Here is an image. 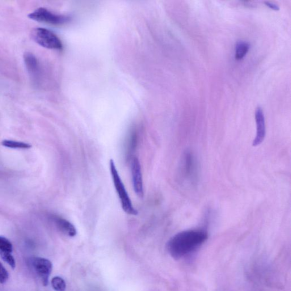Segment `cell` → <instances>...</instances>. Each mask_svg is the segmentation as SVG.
Segmentation results:
<instances>
[{
  "label": "cell",
  "instance_id": "obj_1",
  "mask_svg": "<svg viewBox=\"0 0 291 291\" xmlns=\"http://www.w3.org/2000/svg\"><path fill=\"white\" fill-rule=\"evenodd\" d=\"M207 231L188 230L177 233L168 241L167 249L175 259H179L197 249L208 239Z\"/></svg>",
  "mask_w": 291,
  "mask_h": 291
},
{
  "label": "cell",
  "instance_id": "obj_2",
  "mask_svg": "<svg viewBox=\"0 0 291 291\" xmlns=\"http://www.w3.org/2000/svg\"><path fill=\"white\" fill-rule=\"evenodd\" d=\"M109 166H110V171L114 186H115L117 195L119 196L122 209L125 213L129 215L136 216L138 214V211L134 208L132 202L131 201L128 193L126 191L125 185L122 182L113 159L110 160Z\"/></svg>",
  "mask_w": 291,
  "mask_h": 291
},
{
  "label": "cell",
  "instance_id": "obj_3",
  "mask_svg": "<svg viewBox=\"0 0 291 291\" xmlns=\"http://www.w3.org/2000/svg\"><path fill=\"white\" fill-rule=\"evenodd\" d=\"M180 176L184 183L195 185L198 180V165L195 155L190 151H185L181 158Z\"/></svg>",
  "mask_w": 291,
  "mask_h": 291
},
{
  "label": "cell",
  "instance_id": "obj_4",
  "mask_svg": "<svg viewBox=\"0 0 291 291\" xmlns=\"http://www.w3.org/2000/svg\"><path fill=\"white\" fill-rule=\"evenodd\" d=\"M31 37L37 44L45 48L59 50L63 49L61 40L48 29L41 28L34 29L31 32Z\"/></svg>",
  "mask_w": 291,
  "mask_h": 291
},
{
  "label": "cell",
  "instance_id": "obj_5",
  "mask_svg": "<svg viewBox=\"0 0 291 291\" xmlns=\"http://www.w3.org/2000/svg\"><path fill=\"white\" fill-rule=\"evenodd\" d=\"M28 18L37 22L53 25L65 24L70 20L69 17L54 14L44 8H38L37 10L29 14Z\"/></svg>",
  "mask_w": 291,
  "mask_h": 291
},
{
  "label": "cell",
  "instance_id": "obj_6",
  "mask_svg": "<svg viewBox=\"0 0 291 291\" xmlns=\"http://www.w3.org/2000/svg\"><path fill=\"white\" fill-rule=\"evenodd\" d=\"M32 264L37 275L40 278L42 284L47 286L49 284L51 273L53 270L52 261L41 257H36L32 259Z\"/></svg>",
  "mask_w": 291,
  "mask_h": 291
},
{
  "label": "cell",
  "instance_id": "obj_7",
  "mask_svg": "<svg viewBox=\"0 0 291 291\" xmlns=\"http://www.w3.org/2000/svg\"><path fill=\"white\" fill-rule=\"evenodd\" d=\"M131 172H132V182L134 191L138 197L144 196L141 166L137 157H134L131 161Z\"/></svg>",
  "mask_w": 291,
  "mask_h": 291
},
{
  "label": "cell",
  "instance_id": "obj_8",
  "mask_svg": "<svg viewBox=\"0 0 291 291\" xmlns=\"http://www.w3.org/2000/svg\"><path fill=\"white\" fill-rule=\"evenodd\" d=\"M255 121L256 124V137L252 145L257 146L261 144L265 136V123L264 113L262 109L258 107L255 111Z\"/></svg>",
  "mask_w": 291,
  "mask_h": 291
},
{
  "label": "cell",
  "instance_id": "obj_9",
  "mask_svg": "<svg viewBox=\"0 0 291 291\" xmlns=\"http://www.w3.org/2000/svg\"><path fill=\"white\" fill-rule=\"evenodd\" d=\"M53 220L57 228L63 234L70 237H74L77 235V229L69 221L57 216H53Z\"/></svg>",
  "mask_w": 291,
  "mask_h": 291
},
{
  "label": "cell",
  "instance_id": "obj_10",
  "mask_svg": "<svg viewBox=\"0 0 291 291\" xmlns=\"http://www.w3.org/2000/svg\"><path fill=\"white\" fill-rule=\"evenodd\" d=\"M24 59L29 74L32 78L37 79L39 78L40 72L39 63L37 58L33 54L26 52L24 55Z\"/></svg>",
  "mask_w": 291,
  "mask_h": 291
},
{
  "label": "cell",
  "instance_id": "obj_11",
  "mask_svg": "<svg viewBox=\"0 0 291 291\" xmlns=\"http://www.w3.org/2000/svg\"><path fill=\"white\" fill-rule=\"evenodd\" d=\"M250 45L248 42L243 41L237 42L235 47V58L237 60H241L249 51Z\"/></svg>",
  "mask_w": 291,
  "mask_h": 291
},
{
  "label": "cell",
  "instance_id": "obj_12",
  "mask_svg": "<svg viewBox=\"0 0 291 291\" xmlns=\"http://www.w3.org/2000/svg\"><path fill=\"white\" fill-rule=\"evenodd\" d=\"M3 146L11 149H28L32 147L29 143L12 140H4L2 142Z\"/></svg>",
  "mask_w": 291,
  "mask_h": 291
},
{
  "label": "cell",
  "instance_id": "obj_13",
  "mask_svg": "<svg viewBox=\"0 0 291 291\" xmlns=\"http://www.w3.org/2000/svg\"><path fill=\"white\" fill-rule=\"evenodd\" d=\"M52 285L54 289L56 291L66 290V282L61 277L56 276L53 277L52 280Z\"/></svg>",
  "mask_w": 291,
  "mask_h": 291
},
{
  "label": "cell",
  "instance_id": "obj_14",
  "mask_svg": "<svg viewBox=\"0 0 291 291\" xmlns=\"http://www.w3.org/2000/svg\"><path fill=\"white\" fill-rule=\"evenodd\" d=\"M14 250L13 244L9 239L0 236V252H12Z\"/></svg>",
  "mask_w": 291,
  "mask_h": 291
},
{
  "label": "cell",
  "instance_id": "obj_15",
  "mask_svg": "<svg viewBox=\"0 0 291 291\" xmlns=\"http://www.w3.org/2000/svg\"><path fill=\"white\" fill-rule=\"evenodd\" d=\"M0 256H1L3 260L9 264L13 269L16 268V260L14 256L12 255V252H0Z\"/></svg>",
  "mask_w": 291,
  "mask_h": 291
},
{
  "label": "cell",
  "instance_id": "obj_16",
  "mask_svg": "<svg viewBox=\"0 0 291 291\" xmlns=\"http://www.w3.org/2000/svg\"><path fill=\"white\" fill-rule=\"evenodd\" d=\"M8 279H9V273L2 263H0V283H5Z\"/></svg>",
  "mask_w": 291,
  "mask_h": 291
},
{
  "label": "cell",
  "instance_id": "obj_17",
  "mask_svg": "<svg viewBox=\"0 0 291 291\" xmlns=\"http://www.w3.org/2000/svg\"><path fill=\"white\" fill-rule=\"evenodd\" d=\"M264 4H265V6L270 8V9L272 10L279 11L280 10L279 7L276 5L275 4L268 2H265Z\"/></svg>",
  "mask_w": 291,
  "mask_h": 291
}]
</instances>
